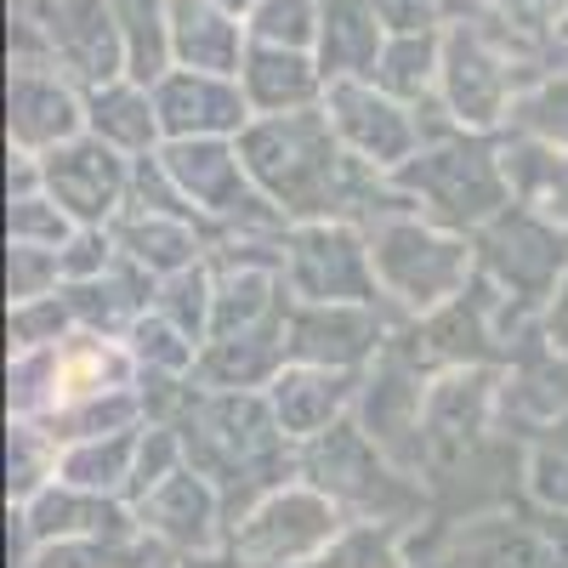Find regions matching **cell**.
I'll list each match as a JSON object with an SVG mask.
<instances>
[{"mask_svg":"<svg viewBox=\"0 0 568 568\" xmlns=\"http://www.w3.org/2000/svg\"><path fill=\"white\" fill-rule=\"evenodd\" d=\"M52 63L80 85H109L125 74V34L114 18V0H45L29 7Z\"/></svg>","mask_w":568,"mask_h":568,"instance_id":"obj_1","label":"cell"},{"mask_svg":"<svg viewBox=\"0 0 568 568\" xmlns=\"http://www.w3.org/2000/svg\"><path fill=\"white\" fill-rule=\"evenodd\" d=\"M251 52L245 12L222 0H171V58L176 69H205V74H240Z\"/></svg>","mask_w":568,"mask_h":568,"instance_id":"obj_2","label":"cell"},{"mask_svg":"<svg viewBox=\"0 0 568 568\" xmlns=\"http://www.w3.org/2000/svg\"><path fill=\"white\" fill-rule=\"evenodd\" d=\"M387 23L369 0H324V18H318V63L329 80H369L375 63L387 52Z\"/></svg>","mask_w":568,"mask_h":568,"instance_id":"obj_3","label":"cell"},{"mask_svg":"<svg viewBox=\"0 0 568 568\" xmlns=\"http://www.w3.org/2000/svg\"><path fill=\"white\" fill-rule=\"evenodd\" d=\"M324 80L329 74H324L318 52H296V45H256V40H251L245 69H240L245 98L262 103V109H296V103L313 98Z\"/></svg>","mask_w":568,"mask_h":568,"instance_id":"obj_4","label":"cell"},{"mask_svg":"<svg viewBox=\"0 0 568 568\" xmlns=\"http://www.w3.org/2000/svg\"><path fill=\"white\" fill-rule=\"evenodd\" d=\"M114 18L125 34V74L142 85H160L176 58H171V0H114Z\"/></svg>","mask_w":568,"mask_h":568,"instance_id":"obj_5","label":"cell"},{"mask_svg":"<svg viewBox=\"0 0 568 568\" xmlns=\"http://www.w3.org/2000/svg\"><path fill=\"white\" fill-rule=\"evenodd\" d=\"M12 125H18L23 142L63 136L74 125V98L45 69H18V80H12Z\"/></svg>","mask_w":568,"mask_h":568,"instance_id":"obj_6","label":"cell"},{"mask_svg":"<svg viewBox=\"0 0 568 568\" xmlns=\"http://www.w3.org/2000/svg\"><path fill=\"white\" fill-rule=\"evenodd\" d=\"M318 18H324V0H251L245 29H251L256 45H296V52H313Z\"/></svg>","mask_w":568,"mask_h":568,"instance_id":"obj_7","label":"cell"},{"mask_svg":"<svg viewBox=\"0 0 568 568\" xmlns=\"http://www.w3.org/2000/svg\"><path fill=\"white\" fill-rule=\"evenodd\" d=\"M484 7L500 12L517 34H529V40H540V34L568 23V0H484Z\"/></svg>","mask_w":568,"mask_h":568,"instance_id":"obj_8","label":"cell"},{"mask_svg":"<svg viewBox=\"0 0 568 568\" xmlns=\"http://www.w3.org/2000/svg\"><path fill=\"white\" fill-rule=\"evenodd\" d=\"M369 7L382 12V23L393 34H415V29H438L449 0H369Z\"/></svg>","mask_w":568,"mask_h":568,"instance_id":"obj_9","label":"cell"},{"mask_svg":"<svg viewBox=\"0 0 568 568\" xmlns=\"http://www.w3.org/2000/svg\"><path fill=\"white\" fill-rule=\"evenodd\" d=\"M524 114H529V125H540V131H557V136H568V74H557V80H546L535 98L524 103Z\"/></svg>","mask_w":568,"mask_h":568,"instance_id":"obj_10","label":"cell"},{"mask_svg":"<svg viewBox=\"0 0 568 568\" xmlns=\"http://www.w3.org/2000/svg\"><path fill=\"white\" fill-rule=\"evenodd\" d=\"M222 7H233V12H251V0H222Z\"/></svg>","mask_w":568,"mask_h":568,"instance_id":"obj_11","label":"cell"},{"mask_svg":"<svg viewBox=\"0 0 568 568\" xmlns=\"http://www.w3.org/2000/svg\"><path fill=\"white\" fill-rule=\"evenodd\" d=\"M29 7H45V0H29Z\"/></svg>","mask_w":568,"mask_h":568,"instance_id":"obj_12","label":"cell"}]
</instances>
